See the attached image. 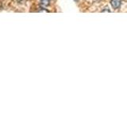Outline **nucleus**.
<instances>
[{
  "label": "nucleus",
  "instance_id": "5",
  "mask_svg": "<svg viewBox=\"0 0 127 119\" xmlns=\"http://www.w3.org/2000/svg\"><path fill=\"white\" fill-rule=\"evenodd\" d=\"M74 1H75V2H79V0H74Z\"/></svg>",
  "mask_w": 127,
  "mask_h": 119
},
{
  "label": "nucleus",
  "instance_id": "2",
  "mask_svg": "<svg viewBox=\"0 0 127 119\" xmlns=\"http://www.w3.org/2000/svg\"><path fill=\"white\" fill-rule=\"evenodd\" d=\"M50 4V0H40V5L42 7H47L49 6Z\"/></svg>",
  "mask_w": 127,
  "mask_h": 119
},
{
  "label": "nucleus",
  "instance_id": "4",
  "mask_svg": "<svg viewBox=\"0 0 127 119\" xmlns=\"http://www.w3.org/2000/svg\"><path fill=\"white\" fill-rule=\"evenodd\" d=\"M106 9L102 10V12H110V9H107V7H106Z\"/></svg>",
  "mask_w": 127,
  "mask_h": 119
},
{
  "label": "nucleus",
  "instance_id": "3",
  "mask_svg": "<svg viewBox=\"0 0 127 119\" xmlns=\"http://www.w3.org/2000/svg\"><path fill=\"white\" fill-rule=\"evenodd\" d=\"M38 12H46V13H49V10H46V9H44V8H43V9L42 10H38Z\"/></svg>",
  "mask_w": 127,
  "mask_h": 119
},
{
  "label": "nucleus",
  "instance_id": "1",
  "mask_svg": "<svg viewBox=\"0 0 127 119\" xmlns=\"http://www.w3.org/2000/svg\"><path fill=\"white\" fill-rule=\"evenodd\" d=\"M110 4L114 9H119L122 5V0H111Z\"/></svg>",
  "mask_w": 127,
  "mask_h": 119
}]
</instances>
